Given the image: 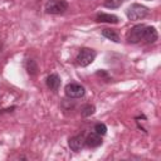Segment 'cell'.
Segmentation results:
<instances>
[{
    "label": "cell",
    "instance_id": "cell-1",
    "mask_svg": "<svg viewBox=\"0 0 161 161\" xmlns=\"http://www.w3.org/2000/svg\"><path fill=\"white\" fill-rule=\"evenodd\" d=\"M150 10L140 4H132L127 10H126V15L130 20H141L143 18H146L148 15Z\"/></svg>",
    "mask_w": 161,
    "mask_h": 161
},
{
    "label": "cell",
    "instance_id": "cell-2",
    "mask_svg": "<svg viewBox=\"0 0 161 161\" xmlns=\"http://www.w3.org/2000/svg\"><path fill=\"white\" fill-rule=\"evenodd\" d=\"M68 9V3L65 0H48L45 4V11L48 14H63Z\"/></svg>",
    "mask_w": 161,
    "mask_h": 161
},
{
    "label": "cell",
    "instance_id": "cell-3",
    "mask_svg": "<svg viewBox=\"0 0 161 161\" xmlns=\"http://www.w3.org/2000/svg\"><path fill=\"white\" fill-rule=\"evenodd\" d=\"M96 58V52L89 48H82L77 55V63L80 67H87Z\"/></svg>",
    "mask_w": 161,
    "mask_h": 161
},
{
    "label": "cell",
    "instance_id": "cell-4",
    "mask_svg": "<svg viewBox=\"0 0 161 161\" xmlns=\"http://www.w3.org/2000/svg\"><path fill=\"white\" fill-rule=\"evenodd\" d=\"M145 26L146 25H143V24H137L133 28H131L128 34H127V42L132 43V44H136L140 40H142V34H143Z\"/></svg>",
    "mask_w": 161,
    "mask_h": 161
},
{
    "label": "cell",
    "instance_id": "cell-5",
    "mask_svg": "<svg viewBox=\"0 0 161 161\" xmlns=\"http://www.w3.org/2000/svg\"><path fill=\"white\" fill-rule=\"evenodd\" d=\"M65 94L69 98H80L84 96V87L78 84V83H68L64 88Z\"/></svg>",
    "mask_w": 161,
    "mask_h": 161
},
{
    "label": "cell",
    "instance_id": "cell-6",
    "mask_svg": "<svg viewBox=\"0 0 161 161\" xmlns=\"http://www.w3.org/2000/svg\"><path fill=\"white\" fill-rule=\"evenodd\" d=\"M158 38V34L156 31V29L153 26H145L143 29V34H142V39L146 43H155Z\"/></svg>",
    "mask_w": 161,
    "mask_h": 161
},
{
    "label": "cell",
    "instance_id": "cell-7",
    "mask_svg": "<svg viewBox=\"0 0 161 161\" xmlns=\"http://www.w3.org/2000/svg\"><path fill=\"white\" fill-rule=\"evenodd\" d=\"M68 145H69L70 150H73V151H75V152H77V151H79V150L83 147V145H84V137H83L82 135L73 136V137H70V138H69Z\"/></svg>",
    "mask_w": 161,
    "mask_h": 161
},
{
    "label": "cell",
    "instance_id": "cell-8",
    "mask_svg": "<svg viewBox=\"0 0 161 161\" xmlns=\"http://www.w3.org/2000/svg\"><path fill=\"white\" fill-rule=\"evenodd\" d=\"M96 20L98 23H109V24H116L118 23V18L113 14H106V13H99L96 16Z\"/></svg>",
    "mask_w": 161,
    "mask_h": 161
},
{
    "label": "cell",
    "instance_id": "cell-9",
    "mask_svg": "<svg viewBox=\"0 0 161 161\" xmlns=\"http://www.w3.org/2000/svg\"><path fill=\"white\" fill-rule=\"evenodd\" d=\"M47 86L52 91H58V88L60 86V78H59V75L55 74V73H52L50 75H48L47 77Z\"/></svg>",
    "mask_w": 161,
    "mask_h": 161
},
{
    "label": "cell",
    "instance_id": "cell-10",
    "mask_svg": "<svg viewBox=\"0 0 161 161\" xmlns=\"http://www.w3.org/2000/svg\"><path fill=\"white\" fill-rule=\"evenodd\" d=\"M84 143L88 146V147H97L102 143V138L98 133L93 132V133H89L88 137L84 140Z\"/></svg>",
    "mask_w": 161,
    "mask_h": 161
},
{
    "label": "cell",
    "instance_id": "cell-11",
    "mask_svg": "<svg viewBox=\"0 0 161 161\" xmlns=\"http://www.w3.org/2000/svg\"><path fill=\"white\" fill-rule=\"evenodd\" d=\"M102 35H103L104 38H107V39H109V40H112V42H114V43H118V42H119L118 34H117L114 30H112V29H103V30H102Z\"/></svg>",
    "mask_w": 161,
    "mask_h": 161
},
{
    "label": "cell",
    "instance_id": "cell-12",
    "mask_svg": "<svg viewBox=\"0 0 161 161\" xmlns=\"http://www.w3.org/2000/svg\"><path fill=\"white\" fill-rule=\"evenodd\" d=\"M126 0H106L104 1V6L106 8H111V9H116L118 6H121Z\"/></svg>",
    "mask_w": 161,
    "mask_h": 161
},
{
    "label": "cell",
    "instance_id": "cell-13",
    "mask_svg": "<svg viewBox=\"0 0 161 161\" xmlns=\"http://www.w3.org/2000/svg\"><path fill=\"white\" fill-rule=\"evenodd\" d=\"M94 111H96L94 106H92V104H87V106H84V107L82 108V114H83L84 117H87V116L93 114V113H94Z\"/></svg>",
    "mask_w": 161,
    "mask_h": 161
},
{
    "label": "cell",
    "instance_id": "cell-14",
    "mask_svg": "<svg viewBox=\"0 0 161 161\" xmlns=\"http://www.w3.org/2000/svg\"><path fill=\"white\" fill-rule=\"evenodd\" d=\"M94 132L98 133L99 136L106 135V132H107V127H106V125H104V123H97V125L94 126Z\"/></svg>",
    "mask_w": 161,
    "mask_h": 161
},
{
    "label": "cell",
    "instance_id": "cell-15",
    "mask_svg": "<svg viewBox=\"0 0 161 161\" xmlns=\"http://www.w3.org/2000/svg\"><path fill=\"white\" fill-rule=\"evenodd\" d=\"M26 69H28V72H29L30 74H35V73H36V70H38V67H36L35 62L30 59V60H28V65H26Z\"/></svg>",
    "mask_w": 161,
    "mask_h": 161
}]
</instances>
